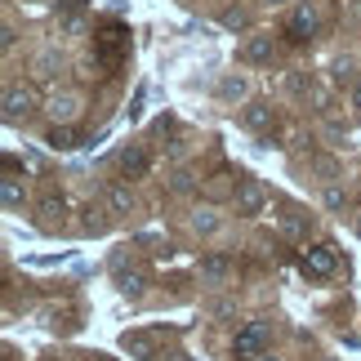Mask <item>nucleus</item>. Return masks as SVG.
<instances>
[{"instance_id":"nucleus-1","label":"nucleus","mask_w":361,"mask_h":361,"mask_svg":"<svg viewBox=\"0 0 361 361\" xmlns=\"http://www.w3.org/2000/svg\"><path fill=\"white\" fill-rule=\"evenodd\" d=\"M268 353V322H245L237 335H232V357L237 361H259Z\"/></svg>"},{"instance_id":"nucleus-2","label":"nucleus","mask_w":361,"mask_h":361,"mask_svg":"<svg viewBox=\"0 0 361 361\" xmlns=\"http://www.w3.org/2000/svg\"><path fill=\"white\" fill-rule=\"evenodd\" d=\"M263 205H268V192H263L259 178H241V183L232 188V210H237L241 219L263 214Z\"/></svg>"},{"instance_id":"nucleus-3","label":"nucleus","mask_w":361,"mask_h":361,"mask_svg":"<svg viewBox=\"0 0 361 361\" xmlns=\"http://www.w3.org/2000/svg\"><path fill=\"white\" fill-rule=\"evenodd\" d=\"M36 112V90L32 85H5V121H27Z\"/></svg>"},{"instance_id":"nucleus-4","label":"nucleus","mask_w":361,"mask_h":361,"mask_svg":"<svg viewBox=\"0 0 361 361\" xmlns=\"http://www.w3.org/2000/svg\"><path fill=\"white\" fill-rule=\"evenodd\" d=\"M299 268H303V276H330V272H335V245H330V241H322V245L303 250Z\"/></svg>"},{"instance_id":"nucleus-5","label":"nucleus","mask_w":361,"mask_h":361,"mask_svg":"<svg viewBox=\"0 0 361 361\" xmlns=\"http://www.w3.org/2000/svg\"><path fill=\"white\" fill-rule=\"evenodd\" d=\"M317 23H322V18H317V5H308V0H303V5L290 13L286 36H290V40H312V36H317Z\"/></svg>"},{"instance_id":"nucleus-6","label":"nucleus","mask_w":361,"mask_h":361,"mask_svg":"<svg viewBox=\"0 0 361 361\" xmlns=\"http://www.w3.org/2000/svg\"><path fill=\"white\" fill-rule=\"evenodd\" d=\"M197 272H201V281H205V286H224L228 276H232V259L214 250V255H205V259L197 263Z\"/></svg>"},{"instance_id":"nucleus-7","label":"nucleus","mask_w":361,"mask_h":361,"mask_svg":"<svg viewBox=\"0 0 361 361\" xmlns=\"http://www.w3.org/2000/svg\"><path fill=\"white\" fill-rule=\"evenodd\" d=\"M276 121V107L272 103H263V99H255V103H245L241 107V125H245V130H268V125Z\"/></svg>"},{"instance_id":"nucleus-8","label":"nucleus","mask_w":361,"mask_h":361,"mask_svg":"<svg viewBox=\"0 0 361 361\" xmlns=\"http://www.w3.org/2000/svg\"><path fill=\"white\" fill-rule=\"evenodd\" d=\"M45 112H49V121H54V125H67V121H76L80 99H76V94H49Z\"/></svg>"},{"instance_id":"nucleus-9","label":"nucleus","mask_w":361,"mask_h":361,"mask_svg":"<svg viewBox=\"0 0 361 361\" xmlns=\"http://www.w3.org/2000/svg\"><path fill=\"white\" fill-rule=\"evenodd\" d=\"M116 170H121V174H130V178H138V174H147V152L138 147V143H130V147H121V152H116Z\"/></svg>"},{"instance_id":"nucleus-10","label":"nucleus","mask_w":361,"mask_h":361,"mask_svg":"<svg viewBox=\"0 0 361 361\" xmlns=\"http://www.w3.org/2000/svg\"><path fill=\"white\" fill-rule=\"evenodd\" d=\"M0 201H5V210H9V214H18L23 205H27V188H23L13 174H9V178H0Z\"/></svg>"},{"instance_id":"nucleus-11","label":"nucleus","mask_w":361,"mask_h":361,"mask_svg":"<svg viewBox=\"0 0 361 361\" xmlns=\"http://www.w3.org/2000/svg\"><path fill=\"white\" fill-rule=\"evenodd\" d=\"M188 224H192V232H197V237H214V232L224 228V219H219V214L210 210V205H201V210H192Z\"/></svg>"},{"instance_id":"nucleus-12","label":"nucleus","mask_w":361,"mask_h":361,"mask_svg":"<svg viewBox=\"0 0 361 361\" xmlns=\"http://www.w3.org/2000/svg\"><path fill=\"white\" fill-rule=\"evenodd\" d=\"M116 281H121L125 295H143V290H147V272H143V268H125V263H116Z\"/></svg>"},{"instance_id":"nucleus-13","label":"nucleus","mask_w":361,"mask_h":361,"mask_svg":"<svg viewBox=\"0 0 361 361\" xmlns=\"http://www.w3.org/2000/svg\"><path fill=\"white\" fill-rule=\"evenodd\" d=\"M103 205H107V214H130V205H134V197H130V188H121V183H112L103 192Z\"/></svg>"},{"instance_id":"nucleus-14","label":"nucleus","mask_w":361,"mask_h":361,"mask_svg":"<svg viewBox=\"0 0 361 361\" xmlns=\"http://www.w3.org/2000/svg\"><path fill=\"white\" fill-rule=\"evenodd\" d=\"M272 49H276L272 36H255V40L241 49V59H245V63H272Z\"/></svg>"},{"instance_id":"nucleus-15","label":"nucleus","mask_w":361,"mask_h":361,"mask_svg":"<svg viewBox=\"0 0 361 361\" xmlns=\"http://www.w3.org/2000/svg\"><path fill=\"white\" fill-rule=\"evenodd\" d=\"M245 94H250L245 76H224V80H219V99H224V103H241Z\"/></svg>"},{"instance_id":"nucleus-16","label":"nucleus","mask_w":361,"mask_h":361,"mask_svg":"<svg viewBox=\"0 0 361 361\" xmlns=\"http://www.w3.org/2000/svg\"><path fill=\"white\" fill-rule=\"evenodd\" d=\"M322 205H326V210H330V214H343V210H348V192H343V188H335V183H330V188L322 192Z\"/></svg>"},{"instance_id":"nucleus-17","label":"nucleus","mask_w":361,"mask_h":361,"mask_svg":"<svg viewBox=\"0 0 361 361\" xmlns=\"http://www.w3.org/2000/svg\"><path fill=\"white\" fill-rule=\"evenodd\" d=\"M45 143H49L54 152H72V147H76V134L67 130V125H63V130H59V125H54V130L45 134Z\"/></svg>"},{"instance_id":"nucleus-18","label":"nucleus","mask_w":361,"mask_h":361,"mask_svg":"<svg viewBox=\"0 0 361 361\" xmlns=\"http://www.w3.org/2000/svg\"><path fill=\"white\" fill-rule=\"evenodd\" d=\"M192 188H197V178H192L188 170H174V174H170V192H174V197H188Z\"/></svg>"},{"instance_id":"nucleus-19","label":"nucleus","mask_w":361,"mask_h":361,"mask_svg":"<svg viewBox=\"0 0 361 361\" xmlns=\"http://www.w3.org/2000/svg\"><path fill=\"white\" fill-rule=\"evenodd\" d=\"M303 228H308V219H303L299 210H290V214H281V232H286V237H299Z\"/></svg>"},{"instance_id":"nucleus-20","label":"nucleus","mask_w":361,"mask_h":361,"mask_svg":"<svg viewBox=\"0 0 361 361\" xmlns=\"http://www.w3.org/2000/svg\"><path fill=\"white\" fill-rule=\"evenodd\" d=\"M32 67H36V80H49L54 76V54H36Z\"/></svg>"},{"instance_id":"nucleus-21","label":"nucleus","mask_w":361,"mask_h":361,"mask_svg":"<svg viewBox=\"0 0 361 361\" xmlns=\"http://www.w3.org/2000/svg\"><path fill=\"white\" fill-rule=\"evenodd\" d=\"M125 348L130 353H152V335H125Z\"/></svg>"},{"instance_id":"nucleus-22","label":"nucleus","mask_w":361,"mask_h":361,"mask_svg":"<svg viewBox=\"0 0 361 361\" xmlns=\"http://www.w3.org/2000/svg\"><path fill=\"white\" fill-rule=\"evenodd\" d=\"M286 90L290 94H303V90H308V76H303V72H290L286 76Z\"/></svg>"},{"instance_id":"nucleus-23","label":"nucleus","mask_w":361,"mask_h":361,"mask_svg":"<svg viewBox=\"0 0 361 361\" xmlns=\"http://www.w3.org/2000/svg\"><path fill=\"white\" fill-rule=\"evenodd\" d=\"M224 27H245V9H228L224 13Z\"/></svg>"},{"instance_id":"nucleus-24","label":"nucleus","mask_w":361,"mask_h":361,"mask_svg":"<svg viewBox=\"0 0 361 361\" xmlns=\"http://www.w3.org/2000/svg\"><path fill=\"white\" fill-rule=\"evenodd\" d=\"M335 80H339V85H343V80H353V63H339L335 67Z\"/></svg>"},{"instance_id":"nucleus-25","label":"nucleus","mask_w":361,"mask_h":361,"mask_svg":"<svg viewBox=\"0 0 361 361\" xmlns=\"http://www.w3.org/2000/svg\"><path fill=\"white\" fill-rule=\"evenodd\" d=\"M353 107H357V112H361V80H357V85H353Z\"/></svg>"},{"instance_id":"nucleus-26","label":"nucleus","mask_w":361,"mask_h":361,"mask_svg":"<svg viewBox=\"0 0 361 361\" xmlns=\"http://www.w3.org/2000/svg\"><path fill=\"white\" fill-rule=\"evenodd\" d=\"M353 232H357V237H361V214H357V219H353Z\"/></svg>"},{"instance_id":"nucleus-27","label":"nucleus","mask_w":361,"mask_h":361,"mask_svg":"<svg viewBox=\"0 0 361 361\" xmlns=\"http://www.w3.org/2000/svg\"><path fill=\"white\" fill-rule=\"evenodd\" d=\"M259 361H281V357H272V353H263V357H259Z\"/></svg>"}]
</instances>
